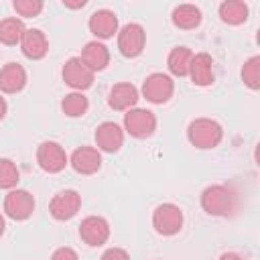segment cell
<instances>
[{
  "label": "cell",
  "instance_id": "obj_1",
  "mask_svg": "<svg viewBox=\"0 0 260 260\" xmlns=\"http://www.w3.org/2000/svg\"><path fill=\"white\" fill-rule=\"evenodd\" d=\"M187 138L195 148H215L223 138V128L211 118H195L187 128Z\"/></svg>",
  "mask_w": 260,
  "mask_h": 260
},
{
  "label": "cell",
  "instance_id": "obj_2",
  "mask_svg": "<svg viewBox=\"0 0 260 260\" xmlns=\"http://www.w3.org/2000/svg\"><path fill=\"white\" fill-rule=\"evenodd\" d=\"M201 207L209 215L225 217L236 209V195L225 185H209L201 193Z\"/></svg>",
  "mask_w": 260,
  "mask_h": 260
},
{
  "label": "cell",
  "instance_id": "obj_3",
  "mask_svg": "<svg viewBox=\"0 0 260 260\" xmlns=\"http://www.w3.org/2000/svg\"><path fill=\"white\" fill-rule=\"evenodd\" d=\"M152 228L160 236H175L183 228V211L175 203H160L152 211Z\"/></svg>",
  "mask_w": 260,
  "mask_h": 260
},
{
  "label": "cell",
  "instance_id": "obj_4",
  "mask_svg": "<svg viewBox=\"0 0 260 260\" xmlns=\"http://www.w3.org/2000/svg\"><path fill=\"white\" fill-rule=\"evenodd\" d=\"M124 130L134 138H148L156 130V116L144 108H132L124 114Z\"/></svg>",
  "mask_w": 260,
  "mask_h": 260
},
{
  "label": "cell",
  "instance_id": "obj_5",
  "mask_svg": "<svg viewBox=\"0 0 260 260\" xmlns=\"http://www.w3.org/2000/svg\"><path fill=\"white\" fill-rule=\"evenodd\" d=\"M144 45H146V32H144L142 24L130 22L118 30V49L124 57H128V59L138 57L144 51Z\"/></svg>",
  "mask_w": 260,
  "mask_h": 260
},
{
  "label": "cell",
  "instance_id": "obj_6",
  "mask_svg": "<svg viewBox=\"0 0 260 260\" xmlns=\"http://www.w3.org/2000/svg\"><path fill=\"white\" fill-rule=\"evenodd\" d=\"M175 93V81L167 73H150L142 83V95L150 104H167Z\"/></svg>",
  "mask_w": 260,
  "mask_h": 260
},
{
  "label": "cell",
  "instance_id": "obj_7",
  "mask_svg": "<svg viewBox=\"0 0 260 260\" xmlns=\"http://www.w3.org/2000/svg\"><path fill=\"white\" fill-rule=\"evenodd\" d=\"M37 162H39V167H41L45 173L55 175V173H61V171L67 167L69 158H67L65 150H63V146H61L59 142L45 140V142H41L39 148H37Z\"/></svg>",
  "mask_w": 260,
  "mask_h": 260
},
{
  "label": "cell",
  "instance_id": "obj_8",
  "mask_svg": "<svg viewBox=\"0 0 260 260\" xmlns=\"http://www.w3.org/2000/svg\"><path fill=\"white\" fill-rule=\"evenodd\" d=\"M35 211V197L26 189H10L4 197V213L14 221H24Z\"/></svg>",
  "mask_w": 260,
  "mask_h": 260
},
{
  "label": "cell",
  "instance_id": "obj_9",
  "mask_svg": "<svg viewBox=\"0 0 260 260\" xmlns=\"http://www.w3.org/2000/svg\"><path fill=\"white\" fill-rule=\"evenodd\" d=\"M81 207V195L75 189H63L53 195L49 203V211L57 221H67L77 215Z\"/></svg>",
  "mask_w": 260,
  "mask_h": 260
},
{
  "label": "cell",
  "instance_id": "obj_10",
  "mask_svg": "<svg viewBox=\"0 0 260 260\" xmlns=\"http://www.w3.org/2000/svg\"><path fill=\"white\" fill-rule=\"evenodd\" d=\"M93 75H95V73H93L79 57H71L69 61H65L63 71H61L63 81H65L69 87H73L75 91H83V89L91 87Z\"/></svg>",
  "mask_w": 260,
  "mask_h": 260
},
{
  "label": "cell",
  "instance_id": "obj_11",
  "mask_svg": "<svg viewBox=\"0 0 260 260\" xmlns=\"http://www.w3.org/2000/svg\"><path fill=\"white\" fill-rule=\"evenodd\" d=\"M79 238L91 248L102 246L110 238V223L100 215H89L79 225Z\"/></svg>",
  "mask_w": 260,
  "mask_h": 260
},
{
  "label": "cell",
  "instance_id": "obj_12",
  "mask_svg": "<svg viewBox=\"0 0 260 260\" xmlns=\"http://www.w3.org/2000/svg\"><path fill=\"white\" fill-rule=\"evenodd\" d=\"M69 165L79 175H93L102 167V154L93 146H79V148L73 150V154L69 158Z\"/></svg>",
  "mask_w": 260,
  "mask_h": 260
},
{
  "label": "cell",
  "instance_id": "obj_13",
  "mask_svg": "<svg viewBox=\"0 0 260 260\" xmlns=\"http://www.w3.org/2000/svg\"><path fill=\"white\" fill-rule=\"evenodd\" d=\"M95 144H98V150L118 152L124 144V130L116 122H102L95 128Z\"/></svg>",
  "mask_w": 260,
  "mask_h": 260
},
{
  "label": "cell",
  "instance_id": "obj_14",
  "mask_svg": "<svg viewBox=\"0 0 260 260\" xmlns=\"http://www.w3.org/2000/svg\"><path fill=\"white\" fill-rule=\"evenodd\" d=\"M20 51L26 59H32V61L43 59L49 53V41L45 32L39 28H26L20 41Z\"/></svg>",
  "mask_w": 260,
  "mask_h": 260
},
{
  "label": "cell",
  "instance_id": "obj_15",
  "mask_svg": "<svg viewBox=\"0 0 260 260\" xmlns=\"http://www.w3.org/2000/svg\"><path fill=\"white\" fill-rule=\"evenodd\" d=\"M138 102V89L128 83V81H122V83H116L112 85L110 89V95H108V104L112 110H118V112H128L136 106Z\"/></svg>",
  "mask_w": 260,
  "mask_h": 260
},
{
  "label": "cell",
  "instance_id": "obj_16",
  "mask_svg": "<svg viewBox=\"0 0 260 260\" xmlns=\"http://www.w3.org/2000/svg\"><path fill=\"white\" fill-rule=\"evenodd\" d=\"M87 26H89L91 35H95L98 39H112L118 32V16L112 10L102 8L89 16Z\"/></svg>",
  "mask_w": 260,
  "mask_h": 260
},
{
  "label": "cell",
  "instance_id": "obj_17",
  "mask_svg": "<svg viewBox=\"0 0 260 260\" xmlns=\"http://www.w3.org/2000/svg\"><path fill=\"white\" fill-rule=\"evenodd\" d=\"M189 77L195 85L199 87H207L213 83L215 75H213V59L207 53H197L191 59V67H189Z\"/></svg>",
  "mask_w": 260,
  "mask_h": 260
},
{
  "label": "cell",
  "instance_id": "obj_18",
  "mask_svg": "<svg viewBox=\"0 0 260 260\" xmlns=\"http://www.w3.org/2000/svg\"><path fill=\"white\" fill-rule=\"evenodd\" d=\"M26 85V71L18 63H6L0 69V91L18 93Z\"/></svg>",
  "mask_w": 260,
  "mask_h": 260
},
{
  "label": "cell",
  "instance_id": "obj_19",
  "mask_svg": "<svg viewBox=\"0 0 260 260\" xmlns=\"http://www.w3.org/2000/svg\"><path fill=\"white\" fill-rule=\"evenodd\" d=\"M93 73L95 71H104L110 63V51L104 43L100 41H89L83 49H81V57H79Z\"/></svg>",
  "mask_w": 260,
  "mask_h": 260
},
{
  "label": "cell",
  "instance_id": "obj_20",
  "mask_svg": "<svg viewBox=\"0 0 260 260\" xmlns=\"http://www.w3.org/2000/svg\"><path fill=\"white\" fill-rule=\"evenodd\" d=\"M171 20L181 30H193L201 24V10L195 4H179L173 10Z\"/></svg>",
  "mask_w": 260,
  "mask_h": 260
},
{
  "label": "cell",
  "instance_id": "obj_21",
  "mask_svg": "<svg viewBox=\"0 0 260 260\" xmlns=\"http://www.w3.org/2000/svg\"><path fill=\"white\" fill-rule=\"evenodd\" d=\"M219 18L225 24L238 26L248 18V4L242 0H225L219 4Z\"/></svg>",
  "mask_w": 260,
  "mask_h": 260
},
{
  "label": "cell",
  "instance_id": "obj_22",
  "mask_svg": "<svg viewBox=\"0 0 260 260\" xmlns=\"http://www.w3.org/2000/svg\"><path fill=\"white\" fill-rule=\"evenodd\" d=\"M191 59H193L191 49L175 47L167 57V67L175 77H187L189 75V67H191Z\"/></svg>",
  "mask_w": 260,
  "mask_h": 260
},
{
  "label": "cell",
  "instance_id": "obj_23",
  "mask_svg": "<svg viewBox=\"0 0 260 260\" xmlns=\"http://www.w3.org/2000/svg\"><path fill=\"white\" fill-rule=\"evenodd\" d=\"M24 30L26 28H24V24H22L20 18H16V16L4 18V20H0V43L2 45H8V47L20 45Z\"/></svg>",
  "mask_w": 260,
  "mask_h": 260
},
{
  "label": "cell",
  "instance_id": "obj_24",
  "mask_svg": "<svg viewBox=\"0 0 260 260\" xmlns=\"http://www.w3.org/2000/svg\"><path fill=\"white\" fill-rule=\"evenodd\" d=\"M87 108H89V102H87V98H85L81 91H71V93H67V95L61 100V110H63V114L69 116V118H79V116H83V114L87 112Z\"/></svg>",
  "mask_w": 260,
  "mask_h": 260
},
{
  "label": "cell",
  "instance_id": "obj_25",
  "mask_svg": "<svg viewBox=\"0 0 260 260\" xmlns=\"http://www.w3.org/2000/svg\"><path fill=\"white\" fill-rule=\"evenodd\" d=\"M242 81H244V85H248L254 91L260 89V57L258 55L250 57L244 63V67H242Z\"/></svg>",
  "mask_w": 260,
  "mask_h": 260
},
{
  "label": "cell",
  "instance_id": "obj_26",
  "mask_svg": "<svg viewBox=\"0 0 260 260\" xmlns=\"http://www.w3.org/2000/svg\"><path fill=\"white\" fill-rule=\"evenodd\" d=\"M20 171L10 158H0V189H14L18 185Z\"/></svg>",
  "mask_w": 260,
  "mask_h": 260
},
{
  "label": "cell",
  "instance_id": "obj_27",
  "mask_svg": "<svg viewBox=\"0 0 260 260\" xmlns=\"http://www.w3.org/2000/svg\"><path fill=\"white\" fill-rule=\"evenodd\" d=\"M14 10L16 14L24 16V18H32L37 14H41L43 10V2L41 0H14Z\"/></svg>",
  "mask_w": 260,
  "mask_h": 260
},
{
  "label": "cell",
  "instance_id": "obj_28",
  "mask_svg": "<svg viewBox=\"0 0 260 260\" xmlns=\"http://www.w3.org/2000/svg\"><path fill=\"white\" fill-rule=\"evenodd\" d=\"M51 260H79V256H77V252H75L73 248L63 246V248H57V250L53 252Z\"/></svg>",
  "mask_w": 260,
  "mask_h": 260
},
{
  "label": "cell",
  "instance_id": "obj_29",
  "mask_svg": "<svg viewBox=\"0 0 260 260\" xmlns=\"http://www.w3.org/2000/svg\"><path fill=\"white\" fill-rule=\"evenodd\" d=\"M100 260H130V256L124 248H108Z\"/></svg>",
  "mask_w": 260,
  "mask_h": 260
},
{
  "label": "cell",
  "instance_id": "obj_30",
  "mask_svg": "<svg viewBox=\"0 0 260 260\" xmlns=\"http://www.w3.org/2000/svg\"><path fill=\"white\" fill-rule=\"evenodd\" d=\"M63 4L67 8H83L85 6V0H77V2H71V0H63Z\"/></svg>",
  "mask_w": 260,
  "mask_h": 260
},
{
  "label": "cell",
  "instance_id": "obj_31",
  "mask_svg": "<svg viewBox=\"0 0 260 260\" xmlns=\"http://www.w3.org/2000/svg\"><path fill=\"white\" fill-rule=\"evenodd\" d=\"M219 260H244V258L240 254H236V252H225V254L219 256Z\"/></svg>",
  "mask_w": 260,
  "mask_h": 260
},
{
  "label": "cell",
  "instance_id": "obj_32",
  "mask_svg": "<svg viewBox=\"0 0 260 260\" xmlns=\"http://www.w3.org/2000/svg\"><path fill=\"white\" fill-rule=\"evenodd\" d=\"M6 110H8V104H6V100L0 95V120L6 116Z\"/></svg>",
  "mask_w": 260,
  "mask_h": 260
},
{
  "label": "cell",
  "instance_id": "obj_33",
  "mask_svg": "<svg viewBox=\"0 0 260 260\" xmlns=\"http://www.w3.org/2000/svg\"><path fill=\"white\" fill-rule=\"evenodd\" d=\"M4 230H6V221H4V217H2V213H0V238L4 236Z\"/></svg>",
  "mask_w": 260,
  "mask_h": 260
}]
</instances>
